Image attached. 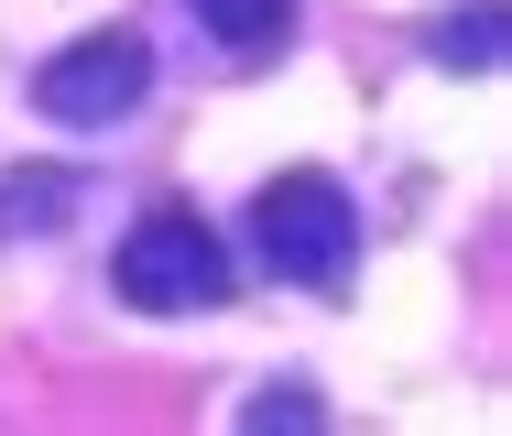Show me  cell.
Listing matches in <instances>:
<instances>
[{
    "mask_svg": "<svg viewBox=\"0 0 512 436\" xmlns=\"http://www.w3.org/2000/svg\"><path fill=\"white\" fill-rule=\"evenodd\" d=\"M251 229H262V262H273L284 284H306V295H338L349 262H360V208H349V186L316 175V164L273 175L262 208H251Z\"/></svg>",
    "mask_w": 512,
    "mask_h": 436,
    "instance_id": "obj_1",
    "label": "cell"
},
{
    "mask_svg": "<svg viewBox=\"0 0 512 436\" xmlns=\"http://www.w3.org/2000/svg\"><path fill=\"white\" fill-rule=\"evenodd\" d=\"M109 273H120V306H142V317H207V306H229V251H218V229L197 208H142Z\"/></svg>",
    "mask_w": 512,
    "mask_h": 436,
    "instance_id": "obj_2",
    "label": "cell"
},
{
    "mask_svg": "<svg viewBox=\"0 0 512 436\" xmlns=\"http://www.w3.org/2000/svg\"><path fill=\"white\" fill-rule=\"evenodd\" d=\"M153 99V44L142 33H77V44H55L44 55V77H33V109L55 120V131H109V120H131V109Z\"/></svg>",
    "mask_w": 512,
    "mask_h": 436,
    "instance_id": "obj_3",
    "label": "cell"
},
{
    "mask_svg": "<svg viewBox=\"0 0 512 436\" xmlns=\"http://www.w3.org/2000/svg\"><path fill=\"white\" fill-rule=\"evenodd\" d=\"M197 22L229 44V55H273L284 22H295V0H197Z\"/></svg>",
    "mask_w": 512,
    "mask_h": 436,
    "instance_id": "obj_4",
    "label": "cell"
},
{
    "mask_svg": "<svg viewBox=\"0 0 512 436\" xmlns=\"http://www.w3.org/2000/svg\"><path fill=\"white\" fill-rule=\"evenodd\" d=\"M66 197H77L66 175H11V186H0V229H55Z\"/></svg>",
    "mask_w": 512,
    "mask_h": 436,
    "instance_id": "obj_5",
    "label": "cell"
},
{
    "mask_svg": "<svg viewBox=\"0 0 512 436\" xmlns=\"http://www.w3.org/2000/svg\"><path fill=\"white\" fill-rule=\"evenodd\" d=\"M436 66H502V11H469L436 33Z\"/></svg>",
    "mask_w": 512,
    "mask_h": 436,
    "instance_id": "obj_6",
    "label": "cell"
},
{
    "mask_svg": "<svg viewBox=\"0 0 512 436\" xmlns=\"http://www.w3.org/2000/svg\"><path fill=\"white\" fill-rule=\"evenodd\" d=\"M240 426H327V404L295 393V382H273V393H251V404H240Z\"/></svg>",
    "mask_w": 512,
    "mask_h": 436,
    "instance_id": "obj_7",
    "label": "cell"
}]
</instances>
